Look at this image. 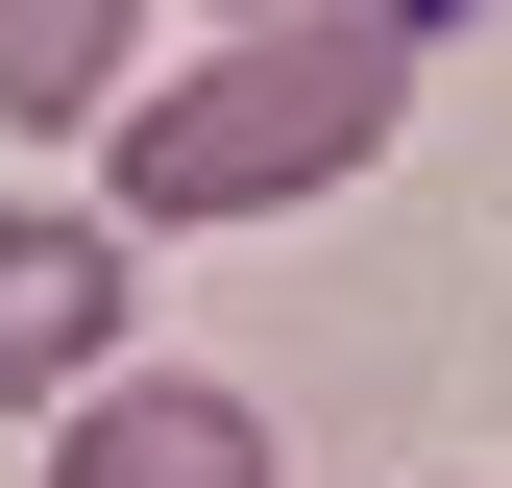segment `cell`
<instances>
[{"mask_svg":"<svg viewBox=\"0 0 512 488\" xmlns=\"http://www.w3.org/2000/svg\"><path fill=\"white\" fill-rule=\"evenodd\" d=\"M391 122H415V49H366V25H220L171 98H122V122H98V244L293 220V196H342Z\"/></svg>","mask_w":512,"mask_h":488,"instance_id":"6da1fadb","label":"cell"},{"mask_svg":"<svg viewBox=\"0 0 512 488\" xmlns=\"http://www.w3.org/2000/svg\"><path fill=\"white\" fill-rule=\"evenodd\" d=\"M122 318H147V293H122V244H98L74 196L0 220V415H74L98 366H122Z\"/></svg>","mask_w":512,"mask_h":488,"instance_id":"7a4b0ae2","label":"cell"},{"mask_svg":"<svg viewBox=\"0 0 512 488\" xmlns=\"http://www.w3.org/2000/svg\"><path fill=\"white\" fill-rule=\"evenodd\" d=\"M49 488H269V415H244L220 366H98V391L49 415Z\"/></svg>","mask_w":512,"mask_h":488,"instance_id":"3957f363","label":"cell"},{"mask_svg":"<svg viewBox=\"0 0 512 488\" xmlns=\"http://www.w3.org/2000/svg\"><path fill=\"white\" fill-rule=\"evenodd\" d=\"M122 25L147 0H0V122H122Z\"/></svg>","mask_w":512,"mask_h":488,"instance_id":"277c9868","label":"cell"},{"mask_svg":"<svg viewBox=\"0 0 512 488\" xmlns=\"http://www.w3.org/2000/svg\"><path fill=\"white\" fill-rule=\"evenodd\" d=\"M220 25H366V49H439L464 0H220Z\"/></svg>","mask_w":512,"mask_h":488,"instance_id":"5b68a950","label":"cell"}]
</instances>
